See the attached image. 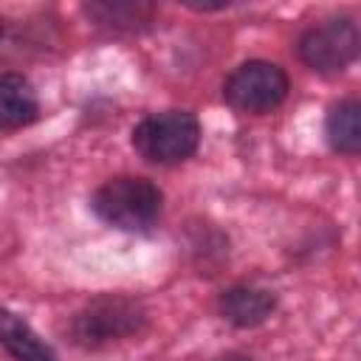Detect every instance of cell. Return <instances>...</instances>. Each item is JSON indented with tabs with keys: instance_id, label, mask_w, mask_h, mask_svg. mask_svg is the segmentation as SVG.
I'll return each mask as SVG.
<instances>
[{
	"instance_id": "obj_1",
	"label": "cell",
	"mask_w": 361,
	"mask_h": 361,
	"mask_svg": "<svg viewBox=\"0 0 361 361\" xmlns=\"http://www.w3.org/2000/svg\"><path fill=\"white\" fill-rule=\"evenodd\" d=\"M93 212L113 228L144 231L161 214V189L149 178L121 175L104 180L93 195Z\"/></svg>"
},
{
	"instance_id": "obj_2",
	"label": "cell",
	"mask_w": 361,
	"mask_h": 361,
	"mask_svg": "<svg viewBox=\"0 0 361 361\" xmlns=\"http://www.w3.org/2000/svg\"><path fill=\"white\" fill-rule=\"evenodd\" d=\"M200 141V124L186 110H164L147 116L133 130V147L141 158L152 164H178L186 161Z\"/></svg>"
},
{
	"instance_id": "obj_3",
	"label": "cell",
	"mask_w": 361,
	"mask_h": 361,
	"mask_svg": "<svg viewBox=\"0 0 361 361\" xmlns=\"http://www.w3.org/2000/svg\"><path fill=\"white\" fill-rule=\"evenodd\" d=\"M223 96L240 113H271L288 96V76L274 62L251 59L226 79Z\"/></svg>"
},
{
	"instance_id": "obj_4",
	"label": "cell",
	"mask_w": 361,
	"mask_h": 361,
	"mask_svg": "<svg viewBox=\"0 0 361 361\" xmlns=\"http://www.w3.org/2000/svg\"><path fill=\"white\" fill-rule=\"evenodd\" d=\"M144 324V313L130 299H96L82 313H76L71 333L82 347H99L107 341H118L124 336L138 333Z\"/></svg>"
},
{
	"instance_id": "obj_5",
	"label": "cell",
	"mask_w": 361,
	"mask_h": 361,
	"mask_svg": "<svg viewBox=\"0 0 361 361\" xmlns=\"http://www.w3.org/2000/svg\"><path fill=\"white\" fill-rule=\"evenodd\" d=\"M358 54V28L347 17L324 20L299 39V56L319 73L344 71Z\"/></svg>"
},
{
	"instance_id": "obj_6",
	"label": "cell",
	"mask_w": 361,
	"mask_h": 361,
	"mask_svg": "<svg viewBox=\"0 0 361 361\" xmlns=\"http://www.w3.org/2000/svg\"><path fill=\"white\" fill-rule=\"evenodd\" d=\"M39 102L31 82L20 73L0 76V130H17L37 118Z\"/></svg>"
},
{
	"instance_id": "obj_7",
	"label": "cell",
	"mask_w": 361,
	"mask_h": 361,
	"mask_svg": "<svg viewBox=\"0 0 361 361\" xmlns=\"http://www.w3.org/2000/svg\"><path fill=\"white\" fill-rule=\"evenodd\" d=\"M274 293L262 290V288H248V285H237L223 290L220 296V313L237 324V327H254L259 322H265L274 310Z\"/></svg>"
},
{
	"instance_id": "obj_8",
	"label": "cell",
	"mask_w": 361,
	"mask_h": 361,
	"mask_svg": "<svg viewBox=\"0 0 361 361\" xmlns=\"http://www.w3.org/2000/svg\"><path fill=\"white\" fill-rule=\"evenodd\" d=\"M0 344L14 361H56L54 350L11 310H0Z\"/></svg>"
},
{
	"instance_id": "obj_9",
	"label": "cell",
	"mask_w": 361,
	"mask_h": 361,
	"mask_svg": "<svg viewBox=\"0 0 361 361\" xmlns=\"http://www.w3.org/2000/svg\"><path fill=\"white\" fill-rule=\"evenodd\" d=\"M327 141L336 152L355 155L361 149V107L358 102H338L327 113Z\"/></svg>"
},
{
	"instance_id": "obj_10",
	"label": "cell",
	"mask_w": 361,
	"mask_h": 361,
	"mask_svg": "<svg viewBox=\"0 0 361 361\" xmlns=\"http://www.w3.org/2000/svg\"><path fill=\"white\" fill-rule=\"evenodd\" d=\"M220 361H251V358H245V355H237V353H231V355H223Z\"/></svg>"
}]
</instances>
